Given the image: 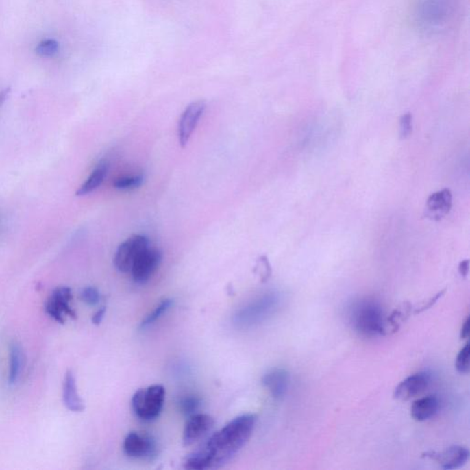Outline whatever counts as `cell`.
<instances>
[{"label":"cell","mask_w":470,"mask_h":470,"mask_svg":"<svg viewBox=\"0 0 470 470\" xmlns=\"http://www.w3.org/2000/svg\"><path fill=\"white\" fill-rule=\"evenodd\" d=\"M256 420V416L249 413L234 418L186 456L184 466L190 470L214 469L224 466L249 441Z\"/></svg>","instance_id":"6da1fadb"},{"label":"cell","mask_w":470,"mask_h":470,"mask_svg":"<svg viewBox=\"0 0 470 470\" xmlns=\"http://www.w3.org/2000/svg\"><path fill=\"white\" fill-rule=\"evenodd\" d=\"M384 315L380 305L372 301L358 302L351 313V323L360 336L374 337L382 333Z\"/></svg>","instance_id":"7a4b0ae2"},{"label":"cell","mask_w":470,"mask_h":470,"mask_svg":"<svg viewBox=\"0 0 470 470\" xmlns=\"http://www.w3.org/2000/svg\"><path fill=\"white\" fill-rule=\"evenodd\" d=\"M455 0H419L417 17L419 25L425 31H440L449 20Z\"/></svg>","instance_id":"3957f363"},{"label":"cell","mask_w":470,"mask_h":470,"mask_svg":"<svg viewBox=\"0 0 470 470\" xmlns=\"http://www.w3.org/2000/svg\"><path fill=\"white\" fill-rule=\"evenodd\" d=\"M280 302L281 299L277 294H267L239 310L234 315V323L239 327H251L260 323L277 310Z\"/></svg>","instance_id":"277c9868"},{"label":"cell","mask_w":470,"mask_h":470,"mask_svg":"<svg viewBox=\"0 0 470 470\" xmlns=\"http://www.w3.org/2000/svg\"><path fill=\"white\" fill-rule=\"evenodd\" d=\"M164 399L166 390L163 386L153 385L147 388H140L132 397V409L142 420H155L163 410Z\"/></svg>","instance_id":"5b68a950"},{"label":"cell","mask_w":470,"mask_h":470,"mask_svg":"<svg viewBox=\"0 0 470 470\" xmlns=\"http://www.w3.org/2000/svg\"><path fill=\"white\" fill-rule=\"evenodd\" d=\"M150 247L149 240L143 235H134L119 247L114 258L116 269L120 272L131 271L132 264L143 250Z\"/></svg>","instance_id":"8992f818"},{"label":"cell","mask_w":470,"mask_h":470,"mask_svg":"<svg viewBox=\"0 0 470 470\" xmlns=\"http://www.w3.org/2000/svg\"><path fill=\"white\" fill-rule=\"evenodd\" d=\"M162 260L160 251L156 248L148 247L135 258L131 272L135 282H147L158 269Z\"/></svg>","instance_id":"52a82bcc"},{"label":"cell","mask_w":470,"mask_h":470,"mask_svg":"<svg viewBox=\"0 0 470 470\" xmlns=\"http://www.w3.org/2000/svg\"><path fill=\"white\" fill-rule=\"evenodd\" d=\"M73 298L72 291L69 288L61 287L53 290L52 295L45 304V310L59 323H64L66 316L75 318V312L70 306V301Z\"/></svg>","instance_id":"ba28073f"},{"label":"cell","mask_w":470,"mask_h":470,"mask_svg":"<svg viewBox=\"0 0 470 470\" xmlns=\"http://www.w3.org/2000/svg\"><path fill=\"white\" fill-rule=\"evenodd\" d=\"M123 450L132 458L153 459L158 455V445L155 440L147 434L132 432L123 443Z\"/></svg>","instance_id":"9c48e42d"},{"label":"cell","mask_w":470,"mask_h":470,"mask_svg":"<svg viewBox=\"0 0 470 470\" xmlns=\"http://www.w3.org/2000/svg\"><path fill=\"white\" fill-rule=\"evenodd\" d=\"M214 425V419L204 413H195V415L188 416L185 428H184V445L190 447L201 441L212 430Z\"/></svg>","instance_id":"30bf717a"},{"label":"cell","mask_w":470,"mask_h":470,"mask_svg":"<svg viewBox=\"0 0 470 470\" xmlns=\"http://www.w3.org/2000/svg\"><path fill=\"white\" fill-rule=\"evenodd\" d=\"M205 109L206 103L202 101L193 102L186 107L178 123V139L181 147H185L188 145Z\"/></svg>","instance_id":"8fae6325"},{"label":"cell","mask_w":470,"mask_h":470,"mask_svg":"<svg viewBox=\"0 0 470 470\" xmlns=\"http://www.w3.org/2000/svg\"><path fill=\"white\" fill-rule=\"evenodd\" d=\"M423 458L437 462L441 469L452 470L460 469L467 463L469 458V450L461 445H452L441 452H428L423 454Z\"/></svg>","instance_id":"7c38bea8"},{"label":"cell","mask_w":470,"mask_h":470,"mask_svg":"<svg viewBox=\"0 0 470 470\" xmlns=\"http://www.w3.org/2000/svg\"><path fill=\"white\" fill-rule=\"evenodd\" d=\"M429 380L428 373L420 372L410 375L397 386L394 391V399L401 401H410L426 390Z\"/></svg>","instance_id":"4fadbf2b"},{"label":"cell","mask_w":470,"mask_h":470,"mask_svg":"<svg viewBox=\"0 0 470 470\" xmlns=\"http://www.w3.org/2000/svg\"><path fill=\"white\" fill-rule=\"evenodd\" d=\"M452 201V193L449 188L431 194L426 201L425 217L434 221H441L450 212Z\"/></svg>","instance_id":"5bb4252c"},{"label":"cell","mask_w":470,"mask_h":470,"mask_svg":"<svg viewBox=\"0 0 470 470\" xmlns=\"http://www.w3.org/2000/svg\"><path fill=\"white\" fill-rule=\"evenodd\" d=\"M290 377L287 370L274 369L269 370L262 378V384L269 390L273 398L280 401L288 393Z\"/></svg>","instance_id":"9a60e30c"},{"label":"cell","mask_w":470,"mask_h":470,"mask_svg":"<svg viewBox=\"0 0 470 470\" xmlns=\"http://www.w3.org/2000/svg\"><path fill=\"white\" fill-rule=\"evenodd\" d=\"M63 401L64 406L74 412H81L85 410V404L78 394L77 382L73 372H66L63 385Z\"/></svg>","instance_id":"2e32d148"},{"label":"cell","mask_w":470,"mask_h":470,"mask_svg":"<svg viewBox=\"0 0 470 470\" xmlns=\"http://www.w3.org/2000/svg\"><path fill=\"white\" fill-rule=\"evenodd\" d=\"M413 312L412 305L410 302H404L394 310L388 317L383 321L382 333V336H391L399 331L402 324L410 318Z\"/></svg>","instance_id":"e0dca14e"},{"label":"cell","mask_w":470,"mask_h":470,"mask_svg":"<svg viewBox=\"0 0 470 470\" xmlns=\"http://www.w3.org/2000/svg\"><path fill=\"white\" fill-rule=\"evenodd\" d=\"M439 401L436 396H428L417 399L410 407V415L417 421H425L436 415Z\"/></svg>","instance_id":"ac0fdd59"},{"label":"cell","mask_w":470,"mask_h":470,"mask_svg":"<svg viewBox=\"0 0 470 470\" xmlns=\"http://www.w3.org/2000/svg\"><path fill=\"white\" fill-rule=\"evenodd\" d=\"M108 167L109 166H108L106 162H101L96 169H94V171L91 173V175H89L88 180L78 188L77 196H86L97 190L101 185V183L103 182L105 177H106Z\"/></svg>","instance_id":"d6986e66"},{"label":"cell","mask_w":470,"mask_h":470,"mask_svg":"<svg viewBox=\"0 0 470 470\" xmlns=\"http://www.w3.org/2000/svg\"><path fill=\"white\" fill-rule=\"evenodd\" d=\"M21 364H23V354L18 345L13 344L10 353V372L9 383L14 385L20 377Z\"/></svg>","instance_id":"ffe728a7"},{"label":"cell","mask_w":470,"mask_h":470,"mask_svg":"<svg viewBox=\"0 0 470 470\" xmlns=\"http://www.w3.org/2000/svg\"><path fill=\"white\" fill-rule=\"evenodd\" d=\"M172 299H164V301H162L160 304L155 308V310L149 313V314L145 317V320L142 321V323H140V329H145L147 328V327L152 325V324L156 323L164 313H166L167 310H169V308L172 306Z\"/></svg>","instance_id":"44dd1931"},{"label":"cell","mask_w":470,"mask_h":470,"mask_svg":"<svg viewBox=\"0 0 470 470\" xmlns=\"http://www.w3.org/2000/svg\"><path fill=\"white\" fill-rule=\"evenodd\" d=\"M59 45L55 40L48 39L42 40L36 47V53L40 58H51L58 55Z\"/></svg>","instance_id":"7402d4cb"},{"label":"cell","mask_w":470,"mask_h":470,"mask_svg":"<svg viewBox=\"0 0 470 470\" xmlns=\"http://www.w3.org/2000/svg\"><path fill=\"white\" fill-rule=\"evenodd\" d=\"M201 399L198 398V397L188 395L181 399L178 405H180V410L183 415L190 416L195 415L197 410L201 406Z\"/></svg>","instance_id":"603a6c76"},{"label":"cell","mask_w":470,"mask_h":470,"mask_svg":"<svg viewBox=\"0 0 470 470\" xmlns=\"http://www.w3.org/2000/svg\"><path fill=\"white\" fill-rule=\"evenodd\" d=\"M470 345L467 342L465 347L462 348L456 359V369L460 374H469V367Z\"/></svg>","instance_id":"cb8c5ba5"},{"label":"cell","mask_w":470,"mask_h":470,"mask_svg":"<svg viewBox=\"0 0 470 470\" xmlns=\"http://www.w3.org/2000/svg\"><path fill=\"white\" fill-rule=\"evenodd\" d=\"M144 182V177L143 175H134V177H125L119 178L115 181L114 186L118 190H134V188H139Z\"/></svg>","instance_id":"d4e9b609"},{"label":"cell","mask_w":470,"mask_h":470,"mask_svg":"<svg viewBox=\"0 0 470 470\" xmlns=\"http://www.w3.org/2000/svg\"><path fill=\"white\" fill-rule=\"evenodd\" d=\"M412 114L405 113L399 119V135L401 139H407L412 132Z\"/></svg>","instance_id":"484cf974"},{"label":"cell","mask_w":470,"mask_h":470,"mask_svg":"<svg viewBox=\"0 0 470 470\" xmlns=\"http://www.w3.org/2000/svg\"><path fill=\"white\" fill-rule=\"evenodd\" d=\"M81 299L84 302L88 305H96L99 304L101 299V294L99 290L93 287H88L84 288L81 293Z\"/></svg>","instance_id":"4316f807"},{"label":"cell","mask_w":470,"mask_h":470,"mask_svg":"<svg viewBox=\"0 0 470 470\" xmlns=\"http://www.w3.org/2000/svg\"><path fill=\"white\" fill-rule=\"evenodd\" d=\"M445 293V290H443L439 291L436 295H434L432 297V298L428 299V301L421 302L420 305H418L417 307L413 309V313H415V314H418V313H421L425 312L426 310H428L429 308H431L434 304H436V302L439 301V299L444 296Z\"/></svg>","instance_id":"83f0119b"},{"label":"cell","mask_w":470,"mask_h":470,"mask_svg":"<svg viewBox=\"0 0 470 470\" xmlns=\"http://www.w3.org/2000/svg\"><path fill=\"white\" fill-rule=\"evenodd\" d=\"M258 267H260L262 281L264 282V281L269 280L272 272L271 266H270L269 259H267L266 256H262L258 259Z\"/></svg>","instance_id":"f1b7e54d"},{"label":"cell","mask_w":470,"mask_h":470,"mask_svg":"<svg viewBox=\"0 0 470 470\" xmlns=\"http://www.w3.org/2000/svg\"><path fill=\"white\" fill-rule=\"evenodd\" d=\"M458 272L461 275L462 277L466 278L469 272V260L466 259L460 262L458 266Z\"/></svg>","instance_id":"f546056e"},{"label":"cell","mask_w":470,"mask_h":470,"mask_svg":"<svg viewBox=\"0 0 470 470\" xmlns=\"http://www.w3.org/2000/svg\"><path fill=\"white\" fill-rule=\"evenodd\" d=\"M105 313H106V308L102 307L94 314L93 318H92V323L96 325L101 324V321H103Z\"/></svg>","instance_id":"4dcf8cb0"},{"label":"cell","mask_w":470,"mask_h":470,"mask_svg":"<svg viewBox=\"0 0 470 470\" xmlns=\"http://www.w3.org/2000/svg\"><path fill=\"white\" fill-rule=\"evenodd\" d=\"M470 334V318L467 317L465 321L463 326H462L460 337L461 339H467Z\"/></svg>","instance_id":"1f68e13d"}]
</instances>
